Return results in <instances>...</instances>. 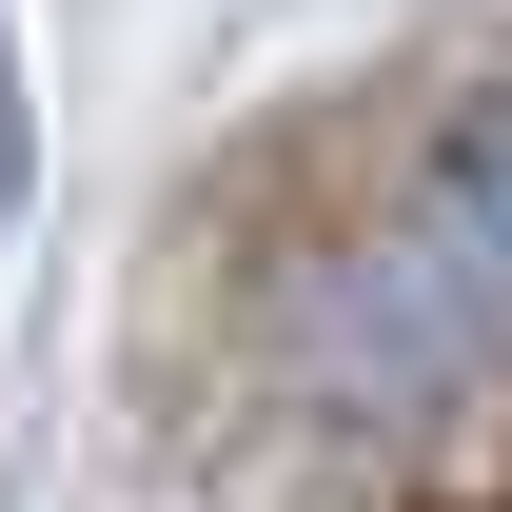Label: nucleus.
Returning a JSON list of instances; mask_svg holds the SVG:
<instances>
[{
    "instance_id": "f03ea898",
    "label": "nucleus",
    "mask_w": 512,
    "mask_h": 512,
    "mask_svg": "<svg viewBox=\"0 0 512 512\" xmlns=\"http://www.w3.org/2000/svg\"><path fill=\"white\" fill-rule=\"evenodd\" d=\"M0 197H20V60H0Z\"/></svg>"
},
{
    "instance_id": "f257e3e1",
    "label": "nucleus",
    "mask_w": 512,
    "mask_h": 512,
    "mask_svg": "<svg viewBox=\"0 0 512 512\" xmlns=\"http://www.w3.org/2000/svg\"><path fill=\"white\" fill-rule=\"evenodd\" d=\"M296 394L335 434H434L473 394H512V79H473L316 256L296 296Z\"/></svg>"
}]
</instances>
